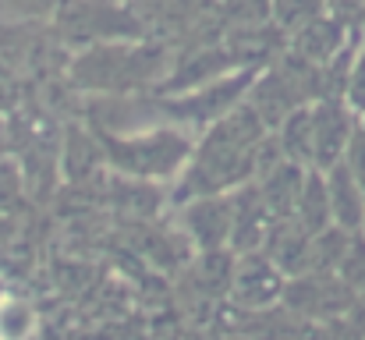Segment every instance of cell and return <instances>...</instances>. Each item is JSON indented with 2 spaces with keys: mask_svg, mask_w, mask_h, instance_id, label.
<instances>
[{
  "mask_svg": "<svg viewBox=\"0 0 365 340\" xmlns=\"http://www.w3.org/2000/svg\"><path fill=\"white\" fill-rule=\"evenodd\" d=\"M284 305L305 319H334L348 312L351 287L341 277H330L327 269H305L284 284Z\"/></svg>",
  "mask_w": 365,
  "mask_h": 340,
  "instance_id": "5",
  "label": "cell"
},
{
  "mask_svg": "<svg viewBox=\"0 0 365 340\" xmlns=\"http://www.w3.org/2000/svg\"><path fill=\"white\" fill-rule=\"evenodd\" d=\"M294 220L305 227L309 234H319L334 224V210H330V192H327V174L309 167L305 181H302V195L294 206Z\"/></svg>",
  "mask_w": 365,
  "mask_h": 340,
  "instance_id": "10",
  "label": "cell"
},
{
  "mask_svg": "<svg viewBox=\"0 0 365 340\" xmlns=\"http://www.w3.org/2000/svg\"><path fill=\"white\" fill-rule=\"evenodd\" d=\"M351 138H355V124L344 103L334 96H319L312 103V167L330 170L334 163H341L348 156Z\"/></svg>",
  "mask_w": 365,
  "mask_h": 340,
  "instance_id": "6",
  "label": "cell"
},
{
  "mask_svg": "<svg viewBox=\"0 0 365 340\" xmlns=\"http://www.w3.org/2000/svg\"><path fill=\"white\" fill-rule=\"evenodd\" d=\"M61 0H0V25L50 21Z\"/></svg>",
  "mask_w": 365,
  "mask_h": 340,
  "instance_id": "12",
  "label": "cell"
},
{
  "mask_svg": "<svg viewBox=\"0 0 365 340\" xmlns=\"http://www.w3.org/2000/svg\"><path fill=\"white\" fill-rule=\"evenodd\" d=\"M103 156L114 170L135 181H170L192 160V135L174 124H149L138 131H100Z\"/></svg>",
  "mask_w": 365,
  "mask_h": 340,
  "instance_id": "3",
  "label": "cell"
},
{
  "mask_svg": "<svg viewBox=\"0 0 365 340\" xmlns=\"http://www.w3.org/2000/svg\"><path fill=\"white\" fill-rule=\"evenodd\" d=\"M266 138H269V128L242 100L235 110L224 113L202 131L199 145L192 149L188 167L181 170L178 199L188 202L199 195H224L255 181L259 153Z\"/></svg>",
  "mask_w": 365,
  "mask_h": 340,
  "instance_id": "1",
  "label": "cell"
},
{
  "mask_svg": "<svg viewBox=\"0 0 365 340\" xmlns=\"http://www.w3.org/2000/svg\"><path fill=\"white\" fill-rule=\"evenodd\" d=\"M50 29L71 50L114 39H145L131 0H61L50 18Z\"/></svg>",
  "mask_w": 365,
  "mask_h": 340,
  "instance_id": "4",
  "label": "cell"
},
{
  "mask_svg": "<svg viewBox=\"0 0 365 340\" xmlns=\"http://www.w3.org/2000/svg\"><path fill=\"white\" fill-rule=\"evenodd\" d=\"M284 269L262 252H245L242 262L231 273V298L245 309H269L277 298H284Z\"/></svg>",
  "mask_w": 365,
  "mask_h": 340,
  "instance_id": "7",
  "label": "cell"
},
{
  "mask_svg": "<svg viewBox=\"0 0 365 340\" xmlns=\"http://www.w3.org/2000/svg\"><path fill=\"white\" fill-rule=\"evenodd\" d=\"M174 68V53L156 39H114L100 46L75 50L68 61V78L82 93L96 96H145L163 86Z\"/></svg>",
  "mask_w": 365,
  "mask_h": 340,
  "instance_id": "2",
  "label": "cell"
},
{
  "mask_svg": "<svg viewBox=\"0 0 365 340\" xmlns=\"http://www.w3.org/2000/svg\"><path fill=\"white\" fill-rule=\"evenodd\" d=\"M337 277L351 287V291H365V241L359 234H351L348 248H344V259L337 266Z\"/></svg>",
  "mask_w": 365,
  "mask_h": 340,
  "instance_id": "13",
  "label": "cell"
},
{
  "mask_svg": "<svg viewBox=\"0 0 365 340\" xmlns=\"http://www.w3.org/2000/svg\"><path fill=\"white\" fill-rule=\"evenodd\" d=\"M327 174V192H330V210H334V224L344 230H359L365 224V188L359 185L355 170L348 167V160L334 163Z\"/></svg>",
  "mask_w": 365,
  "mask_h": 340,
  "instance_id": "9",
  "label": "cell"
},
{
  "mask_svg": "<svg viewBox=\"0 0 365 340\" xmlns=\"http://www.w3.org/2000/svg\"><path fill=\"white\" fill-rule=\"evenodd\" d=\"M36 330V312L29 302L4 298L0 302V340H29Z\"/></svg>",
  "mask_w": 365,
  "mask_h": 340,
  "instance_id": "11",
  "label": "cell"
},
{
  "mask_svg": "<svg viewBox=\"0 0 365 340\" xmlns=\"http://www.w3.org/2000/svg\"><path fill=\"white\" fill-rule=\"evenodd\" d=\"M348 103H351V110L365 113V50L359 53V61H355V68H351V78H348Z\"/></svg>",
  "mask_w": 365,
  "mask_h": 340,
  "instance_id": "14",
  "label": "cell"
},
{
  "mask_svg": "<svg viewBox=\"0 0 365 340\" xmlns=\"http://www.w3.org/2000/svg\"><path fill=\"white\" fill-rule=\"evenodd\" d=\"M185 227L202 252H220L231 244L235 230V195H199L185 202Z\"/></svg>",
  "mask_w": 365,
  "mask_h": 340,
  "instance_id": "8",
  "label": "cell"
}]
</instances>
